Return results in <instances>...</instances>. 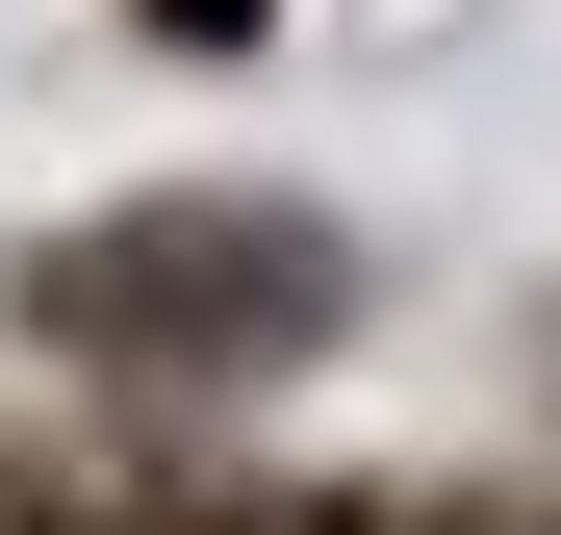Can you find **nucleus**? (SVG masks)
<instances>
[{
  "label": "nucleus",
  "mask_w": 561,
  "mask_h": 535,
  "mask_svg": "<svg viewBox=\"0 0 561 535\" xmlns=\"http://www.w3.org/2000/svg\"><path fill=\"white\" fill-rule=\"evenodd\" d=\"M26 332L153 357V383H230V357H307V332H332V230H280V205H153V230H77V255H26Z\"/></svg>",
  "instance_id": "1"
},
{
  "label": "nucleus",
  "mask_w": 561,
  "mask_h": 535,
  "mask_svg": "<svg viewBox=\"0 0 561 535\" xmlns=\"http://www.w3.org/2000/svg\"><path fill=\"white\" fill-rule=\"evenodd\" d=\"M153 26H179V51H230V26H280V0H153Z\"/></svg>",
  "instance_id": "2"
}]
</instances>
